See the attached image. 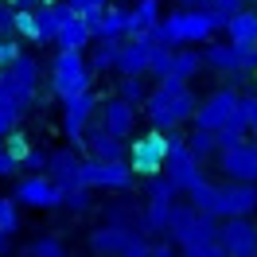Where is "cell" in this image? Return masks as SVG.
<instances>
[{
    "label": "cell",
    "mask_w": 257,
    "mask_h": 257,
    "mask_svg": "<svg viewBox=\"0 0 257 257\" xmlns=\"http://www.w3.org/2000/svg\"><path fill=\"white\" fill-rule=\"evenodd\" d=\"M141 109H145V117H148L152 128H179V125H187V121H195L199 97L191 94L187 78L168 74V78H156V86L148 90Z\"/></svg>",
    "instance_id": "6da1fadb"
},
{
    "label": "cell",
    "mask_w": 257,
    "mask_h": 257,
    "mask_svg": "<svg viewBox=\"0 0 257 257\" xmlns=\"http://www.w3.org/2000/svg\"><path fill=\"white\" fill-rule=\"evenodd\" d=\"M218 28H226V24L210 8H199V12L176 8L172 16H164L148 32V39L152 43H168V47H199V43H210V35L218 32Z\"/></svg>",
    "instance_id": "7a4b0ae2"
},
{
    "label": "cell",
    "mask_w": 257,
    "mask_h": 257,
    "mask_svg": "<svg viewBox=\"0 0 257 257\" xmlns=\"http://www.w3.org/2000/svg\"><path fill=\"white\" fill-rule=\"evenodd\" d=\"M187 137H179L176 128H152L145 137H137V141H128V168L137 172V176H160L164 168H168V156H172V148L183 145Z\"/></svg>",
    "instance_id": "3957f363"
},
{
    "label": "cell",
    "mask_w": 257,
    "mask_h": 257,
    "mask_svg": "<svg viewBox=\"0 0 257 257\" xmlns=\"http://www.w3.org/2000/svg\"><path fill=\"white\" fill-rule=\"evenodd\" d=\"M164 234L176 241L183 253H191V249L207 245V241H218V218H210V214H203V210H195L191 203H176Z\"/></svg>",
    "instance_id": "277c9868"
},
{
    "label": "cell",
    "mask_w": 257,
    "mask_h": 257,
    "mask_svg": "<svg viewBox=\"0 0 257 257\" xmlns=\"http://www.w3.org/2000/svg\"><path fill=\"white\" fill-rule=\"evenodd\" d=\"M94 86V70H90V59L86 51H55L51 59V90L59 97L82 94Z\"/></svg>",
    "instance_id": "5b68a950"
},
{
    "label": "cell",
    "mask_w": 257,
    "mask_h": 257,
    "mask_svg": "<svg viewBox=\"0 0 257 257\" xmlns=\"http://www.w3.org/2000/svg\"><path fill=\"white\" fill-rule=\"evenodd\" d=\"M0 90L28 113L35 94H39V59H35V55H20L16 63H8L0 70Z\"/></svg>",
    "instance_id": "8992f818"
},
{
    "label": "cell",
    "mask_w": 257,
    "mask_h": 257,
    "mask_svg": "<svg viewBox=\"0 0 257 257\" xmlns=\"http://www.w3.org/2000/svg\"><path fill=\"white\" fill-rule=\"evenodd\" d=\"M137 172L128 168V160H82L78 168V187H90V191H128L133 187Z\"/></svg>",
    "instance_id": "52a82bcc"
},
{
    "label": "cell",
    "mask_w": 257,
    "mask_h": 257,
    "mask_svg": "<svg viewBox=\"0 0 257 257\" xmlns=\"http://www.w3.org/2000/svg\"><path fill=\"white\" fill-rule=\"evenodd\" d=\"M203 63H207L214 74H226V78H230V74H245V70L257 66V43H234V39L207 43Z\"/></svg>",
    "instance_id": "ba28073f"
},
{
    "label": "cell",
    "mask_w": 257,
    "mask_h": 257,
    "mask_svg": "<svg viewBox=\"0 0 257 257\" xmlns=\"http://www.w3.org/2000/svg\"><path fill=\"white\" fill-rule=\"evenodd\" d=\"M179 187L172 183L168 172L148 179V207H145V234H164L168 230V218H172V207H176Z\"/></svg>",
    "instance_id": "9c48e42d"
},
{
    "label": "cell",
    "mask_w": 257,
    "mask_h": 257,
    "mask_svg": "<svg viewBox=\"0 0 257 257\" xmlns=\"http://www.w3.org/2000/svg\"><path fill=\"white\" fill-rule=\"evenodd\" d=\"M97 113V97L94 90H82V94H70L63 97V137L66 145H82V137H86V128H90V121H94Z\"/></svg>",
    "instance_id": "30bf717a"
},
{
    "label": "cell",
    "mask_w": 257,
    "mask_h": 257,
    "mask_svg": "<svg viewBox=\"0 0 257 257\" xmlns=\"http://www.w3.org/2000/svg\"><path fill=\"white\" fill-rule=\"evenodd\" d=\"M16 203L24 207H35V210H51V207H63V187L55 183L51 176L43 172H28V176L16 183Z\"/></svg>",
    "instance_id": "8fae6325"
},
{
    "label": "cell",
    "mask_w": 257,
    "mask_h": 257,
    "mask_svg": "<svg viewBox=\"0 0 257 257\" xmlns=\"http://www.w3.org/2000/svg\"><path fill=\"white\" fill-rule=\"evenodd\" d=\"M238 109H241V94H234V90H214L210 97H203V101H199V109H195V121H191V125L218 133V128H222Z\"/></svg>",
    "instance_id": "7c38bea8"
},
{
    "label": "cell",
    "mask_w": 257,
    "mask_h": 257,
    "mask_svg": "<svg viewBox=\"0 0 257 257\" xmlns=\"http://www.w3.org/2000/svg\"><path fill=\"white\" fill-rule=\"evenodd\" d=\"M218 168L226 179H241V183H257V145L241 141L234 148H218Z\"/></svg>",
    "instance_id": "4fadbf2b"
},
{
    "label": "cell",
    "mask_w": 257,
    "mask_h": 257,
    "mask_svg": "<svg viewBox=\"0 0 257 257\" xmlns=\"http://www.w3.org/2000/svg\"><path fill=\"white\" fill-rule=\"evenodd\" d=\"M218 241L230 257H257V226L249 218H222Z\"/></svg>",
    "instance_id": "5bb4252c"
},
{
    "label": "cell",
    "mask_w": 257,
    "mask_h": 257,
    "mask_svg": "<svg viewBox=\"0 0 257 257\" xmlns=\"http://www.w3.org/2000/svg\"><path fill=\"white\" fill-rule=\"evenodd\" d=\"M253 210H257V183H241V179L222 183L218 218H249Z\"/></svg>",
    "instance_id": "9a60e30c"
},
{
    "label": "cell",
    "mask_w": 257,
    "mask_h": 257,
    "mask_svg": "<svg viewBox=\"0 0 257 257\" xmlns=\"http://www.w3.org/2000/svg\"><path fill=\"white\" fill-rule=\"evenodd\" d=\"M137 109L141 105H133V101H125V97H105L101 105H97V113H101V125L109 128L113 137H121V141H128L133 133H137Z\"/></svg>",
    "instance_id": "2e32d148"
},
{
    "label": "cell",
    "mask_w": 257,
    "mask_h": 257,
    "mask_svg": "<svg viewBox=\"0 0 257 257\" xmlns=\"http://www.w3.org/2000/svg\"><path fill=\"white\" fill-rule=\"evenodd\" d=\"M164 172L172 176V183H176L179 191H191L199 179H207V176H203V160L187 148V141L172 148V156H168V168H164Z\"/></svg>",
    "instance_id": "e0dca14e"
},
{
    "label": "cell",
    "mask_w": 257,
    "mask_h": 257,
    "mask_svg": "<svg viewBox=\"0 0 257 257\" xmlns=\"http://www.w3.org/2000/svg\"><path fill=\"white\" fill-rule=\"evenodd\" d=\"M82 148H86L94 160H125V156H128V141L113 137V133L101 125V121L86 128V137H82Z\"/></svg>",
    "instance_id": "ac0fdd59"
},
{
    "label": "cell",
    "mask_w": 257,
    "mask_h": 257,
    "mask_svg": "<svg viewBox=\"0 0 257 257\" xmlns=\"http://www.w3.org/2000/svg\"><path fill=\"white\" fill-rule=\"evenodd\" d=\"M141 238L137 230H125V226H97L94 234H90V249H94L97 257H125V249L133 245V241Z\"/></svg>",
    "instance_id": "d6986e66"
},
{
    "label": "cell",
    "mask_w": 257,
    "mask_h": 257,
    "mask_svg": "<svg viewBox=\"0 0 257 257\" xmlns=\"http://www.w3.org/2000/svg\"><path fill=\"white\" fill-rule=\"evenodd\" d=\"M152 39L148 35H128V43H121V55H117V74H148V59H152Z\"/></svg>",
    "instance_id": "ffe728a7"
},
{
    "label": "cell",
    "mask_w": 257,
    "mask_h": 257,
    "mask_svg": "<svg viewBox=\"0 0 257 257\" xmlns=\"http://www.w3.org/2000/svg\"><path fill=\"white\" fill-rule=\"evenodd\" d=\"M70 16H78L66 0H55V4H39L35 8V32H39V43H55V35Z\"/></svg>",
    "instance_id": "44dd1931"
},
{
    "label": "cell",
    "mask_w": 257,
    "mask_h": 257,
    "mask_svg": "<svg viewBox=\"0 0 257 257\" xmlns=\"http://www.w3.org/2000/svg\"><path fill=\"white\" fill-rule=\"evenodd\" d=\"M90 28H94V39H125L128 35V8H117V4H105L101 12H94Z\"/></svg>",
    "instance_id": "7402d4cb"
},
{
    "label": "cell",
    "mask_w": 257,
    "mask_h": 257,
    "mask_svg": "<svg viewBox=\"0 0 257 257\" xmlns=\"http://www.w3.org/2000/svg\"><path fill=\"white\" fill-rule=\"evenodd\" d=\"M78 168H82V160L74 156V145H66V148H55L47 156V176L59 183V187H78Z\"/></svg>",
    "instance_id": "603a6c76"
},
{
    "label": "cell",
    "mask_w": 257,
    "mask_h": 257,
    "mask_svg": "<svg viewBox=\"0 0 257 257\" xmlns=\"http://www.w3.org/2000/svg\"><path fill=\"white\" fill-rule=\"evenodd\" d=\"M90 43H94V28H90L86 16H70L59 28V35H55V47L59 51H90Z\"/></svg>",
    "instance_id": "cb8c5ba5"
},
{
    "label": "cell",
    "mask_w": 257,
    "mask_h": 257,
    "mask_svg": "<svg viewBox=\"0 0 257 257\" xmlns=\"http://www.w3.org/2000/svg\"><path fill=\"white\" fill-rule=\"evenodd\" d=\"M160 0H133L128 8V35H148L160 24Z\"/></svg>",
    "instance_id": "d4e9b609"
},
{
    "label": "cell",
    "mask_w": 257,
    "mask_h": 257,
    "mask_svg": "<svg viewBox=\"0 0 257 257\" xmlns=\"http://www.w3.org/2000/svg\"><path fill=\"white\" fill-rule=\"evenodd\" d=\"M195 210H203L210 218H218V203H222V183H210V179H199L191 191H187Z\"/></svg>",
    "instance_id": "484cf974"
},
{
    "label": "cell",
    "mask_w": 257,
    "mask_h": 257,
    "mask_svg": "<svg viewBox=\"0 0 257 257\" xmlns=\"http://www.w3.org/2000/svg\"><path fill=\"white\" fill-rule=\"evenodd\" d=\"M117 55H121V39H94L90 43V70L94 74L117 70Z\"/></svg>",
    "instance_id": "4316f807"
},
{
    "label": "cell",
    "mask_w": 257,
    "mask_h": 257,
    "mask_svg": "<svg viewBox=\"0 0 257 257\" xmlns=\"http://www.w3.org/2000/svg\"><path fill=\"white\" fill-rule=\"evenodd\" d=\"M226 35L234 43H257V8H241L238 16H230Z\"/></svg>",
    "instance_id": "83f0119b"
},
{
    "label": "cell",
    "mask_w": 257,
    "mask_h": 257,
    "mask_svg": "<svg viewBox=\"0 0 257 257\" xmlns=\"http://www.w3.org/2000/svg\"><path fill=\"white\" fill-rule=\"evenodd\" d=\"M105 222L109 226H125V230H137V234H145V214L141 207H133V203H113L105 210Z\"/></svg>",
    "instance_id": "f1b7e54d"
},
{
    "label": "cell",
    "mask_w": 257,
    "mask_h": 257,
    "mask_svg": "<svg viewBox=\"0 0 257 257\" xmlns=\"http://www.w3.org/2000/svg\"><path fill=\"white\" fill-rule=\"evenodd\" d=\"M203 51L199 47H176V59H172V74L176 78H195L203 70Z\"/></svg>",
    "instance_id": "f546056e"
},
{
    "label": "cell",
    "mask_w": 257,
    "mask_h": 257,
    "mask_svg": "<svg viewBox=\"0 0 257 257\" xmlns=\"http://www.w3.org/2000/svg\"><path fill=\"white\" fill-rule=\"evenodd\" d=\"M245 133H249V121H245V113L238 109L222 128H218V133H214V137H218V148H234V145L245 141Z\"/></svg>",
    "instance_id": "4dcf8cb0"
},
{
    "label": "cell",
    "mask_w": 257,
    "mask_h": 257,
    "mask_svg": "<svg viewBox=\"0 0 257 257\" xmlns=\"http://www.w3.org/2000/svg\"><path fill=\"white\" fill-rule=\"evenodd\" d=\"M187 148H191L195 156H199V160L207 164L210 156L218 152V137H214L210 128H199V125H195V128H191V137H187Z\"/></svg>",
    "instance_id": "1f68e13d"
},
{
    "label": "cell",
    "mask_w": 257,
    "mask_h": 257,
    "mask_svg": "<svg viewBox=\"0 0 257 257\" xmlns=\"http://www.w3.org/2000/svg\"><path fill=\"white\" fill-rule=\"evenodd\" d=\"M117 97H125L133 105H145V97H148L145 74H125V78H117Z\"/></svg>",
    "instance_id": "d6a6232c"
},
{
    "label": "cell",
    "mask_w": 257,
    "mask_h": 257,
    "mask_svg": "<svg viewBox=\"0 0 257 257\" xmlns=\"http://www.w3.org/2000/svg\"><path fill=\"white\" fill-rule=\"evenodd\" d=\"M172 59H176V47L156 43V47H152V59H148V74H152V78H168V74H172Z\"/></svg>",
    "instance_id": "836d02e7"
},
{
    "label": "cell",
    "mask_w": 257,
    "mask_h": 257,
    "mask_svg": "<svg viewBox=\"0 0 257 257\" xmlns=\"http://www.w3.org/2000/svg\"><path fill=\"white\" fill-rule=\"evenodd\" d=\"M0 230H4V234H16V230H20V203H16V195H0Z\"/></svg>",
    "instance_id": "e575fe53"
},
{
    "label": "cell",
    "mask_w": 257,
    "mask_h": 257,
    "mask_svg": "<svg viewBox=\"0 0 257 257\" xmlns=\"http://www.w3.org/2000/svg\"><path fill=\"white\" fill-rule=\"evenodd\" d=\"M20 117H24V109H20L4 90H0V137H4V133H12V128L20 125Z\"/></svg>",
    "instance_id": "d590c367"
},
{
    "label": "cell",
    "mask_w": 257,
    "mask_h": 257,
    "mask_svg": "<svg viewBox=\"0 0 257 257\" xmlns=\"http://www.w3.org/2000/svg\"><path fill=\"white\" fill-rule=\"evenodd\" d=\"M28 257H66L63 241L51 238V234H43V238H35L32 245H28Z\"/></svg>",
    "instance_id": "8d00e7d4"
},
{
    "label": "cell",
    "mask_w": 257,
    "mask_h": 257,
    "mask_svg": "<svg viewBox=\"0 0 257 257\" xmlns=\"http://www.w3.org/2000/svg\"><path fill=\"white\" fill-rule=\"evenodd\" d=\"M63 207L70 210V214H86V210H90V187H66Z\"/></svg>",
    "instance_id": "74e56055"
},
{
    "label": "cell",
    "mask_w": 257,
    "mask_h": 257,
    "mask_svg": "<svg viewBox=\"0 0 257 257\" xmlns=\"http://www.w3.org/2000/svg\"><path fill=\"white\" fill-rule=\"evenodd\" d=\"M16 35H20V39H28V43H39L35 12H32V8H16Z\"/></svg>",
    "instance_id": "f35d334b"
},
{
    "label": "cell",
    "mask_w": 257,
    "mask_h": 257,
    "mask_svg": "<svg viewBox=\"0 0 257 257\" xmlns=\"http://www.w3.org/2000/svg\"><path fill=\"white\" fill-rule=\"evenodd\" d=\"M4 152L20 164L28 152H32V145H28V137H24V133H16V128H12V133H4Z\"/></svg>",
    "instance_id": "ab89813d"
},
{
    "label": "cell",
    "mask_w": 257,
    "mask_h": 257,
    "mask_svg": "<svg viewBox=\"0 0 257 257\" xmlns=\"http://www.w3.org/2000/svg\"><path fill=\"white\" fill-rule=\"evenodd\" d=\"M245 4H249V0H210V12L222 20V24H230V16H238Z\"/></svg>",
    "instance_id": "60d3db41"
},
{
    "label": "cell",
    "mask_w": 257,
    "mask_h": 257,
    "mask_svg": "<svg viewBox=\"0 0 257 257\" xmlns=\"http://www.w3.org/2000/svg\"><path fill=\"white\" fill-rule=\"evenodd\" d=\"M0 35H16V4L0 0Z\"/></svg>",
    "instance_id": "b9f144b4"
},
{
    "label": "cell",
    "mask_w": 257,
    "mask_h": 257,
    "mask_svg": "<svg viewBox=\"0 0 257 257\" xmlns=\"http://www.w3.org/2000/svg\"><path fill=\"white\" fill-rule=\"evenodd\" d=\"M47 156H51V152H43V148H32V152L20 160V168H24V172H43V168H47Z\"/></svg>",
    "instance_id": "7bdbcfd3"
},
{
    "label": "cell",
    "mask_w": 257,
    "mask_h": 257,
    "mask_svg": "<svg viewBox=\"0 0 257 257\" xmlns=\"http://www.w3.org/2000/svg\"><path fill=\"white\" fill-rule=\"evenodd\" d=\"M66 4H70V8L78 12V16H94V12H101V8L109 4V0H66Z\"/></svg>",
    "instance_id": "ee69618b"
},
{
    "label": "cell",
    "mask_w": 257,
    "mask_h": 257,
    "mask_svg": "<svg viewBox=\"0 0 257 257\" xmlns=\"http://www.w3.org/2000/svg\"><path fill=\"white\" fill-rule=\"evenodd\" d=\"M241 113H245V121H249V133L257 137V94L253 97H241Z\"/></svg>",
    "instance_id": "f6af8a7d"
},
{
    "label": "cell",
    "mask_w": 257,
    "mask_h": 257,
    "mask_svg": "<svg viewBox=\"0 0 257 257\" xmlns=\"http://www.w3.org/2000/svg\"><path fill=\"white\" fill-rule=\"evenodd\" d=\"M191 257H230L222 249V241H207V245H199V249H191Z\"/></svg>",
    "instance_id": "bcb514c9"
},
{
    "label": "cell",
    "mask_w": 257,
    "mask_h": 257,
    "mask_svg": "<svg viewBox=\"0 0 257 257\" xmlns=\"http://www.w3.org/2000/svg\"><path fill=\"white\" fill-rule=\"evenodd\" d=\"M176 8H187V12H199V8H210V0H176Z\"/></svg>",
    "instance_id": "7dc6e473"
},
{
    "label": "cell",
    "mask_w": 257,
    "mask_h": 257,
    "mask_svg": "<svg viewBox=\"0 0 257 257\" xmlns=\"http://www.w3.org/2000/svg\"><path fill=\"white\" fill-rule=\"evenodd\" d=\"M148 257H176V253H172V245H152V253H148Z\"/></svg>",
    "instance_id": "c3c4849f"
},
{
    "label": "cell",
    "mask_w": 257,
    "mask_h": 257,
    "mask_svg": "<svg viewBox=\"0 0 257 257\" xmlns=\"http://www.w3.org/2000/svg\"><path fill=\"white\" fill-rule=\"evenodd\" d=\"M8 4H16V8H32V4H43V0H8Z\"/></svg>",
    "instance_id": "681fc988"
},
{
    "label": "cell",
    "mask_w": 257,
    "mask_h": 257,
    "mask_svg": "<svg viewBox=\"0 0 257 257\" xmlns=\"http://www.w3.org/2000/svg\"><path fill=\"white\" fill-rule=\"evenodd\" d=\"M8 241H12V234H4V230H0V253L8 249Z\"/></svg>",
    "instance_id": "f907efd6"
},
{
    "label": "cell",
    "mask_w": 257,
    "mask_h": 257,
    "mask_svg": "<svg viewBox=\"0 0 257 257\" xmlns=\"http://www.w3.org/2000/svg\"><path fill=\"white\" fill-rule=\"evenodd\" d=\"M0 152H4V137H0Z\"/></svg>",
    "instance_id": "816d5d0a"
},
{
    "label": "cell",
    "mask_w": 257,
    "mask_h": 257,
    "mask_svg": "<svg viewBox=\"0 0 257 257\" xmlns=\"http://www.w3.org/2000/svg\"><path fill=\"white\" fill-rule=\"evenodd\" d=\"M0 70H4V63H0Z\"/></svg>",
    "instance_id": "f5cc1de1"
},
{
    "label": "cell",
    "mask_w": 257,
    "mask_h": 257,
    "mask_svg": "<svg viewBox=\"0 0 257 257\" xmlns=\"http://www.w3.org/2000/svg\"><path fill=\"white\" fill-rule=\"evenodd\" d=\"M183 257H191V253H183Z\"/></svg>",
    "instance_id": "db71d44e"
},
{
    "label": "cell",
    "mask_w": 257,
    "mask_h": 257,
    "mask_svg": "<svg viewBox=\"0 0 257 257\" xmlns=\"http://www.w3.org/2000/svg\"><path fill=\"white\" fill-rule=\"evenodd\" d=\"M253 8H257V0H253Z\"/></svg>",
    "instance_id": "11a10c76"
},
{
    "label": "cell",
    "mask_w": 257,
    "mask_h": 257,
    "mask_svg": "<svg viewBox=\"0 0 257 257\" xmlns=\"http://www.w3.org/2000/svg\"><path fill=\"white\" fill-rule=\"evenodd\" d=\"M253 145H257V141H253Z\"/></svg>",
    "instance_id": "9f6ffc18"
},
{
    "label": "cell",
    "mask_w": 257,
    "mask_h": 257,
    "mask_svg": "<svg viewBox=\"0 0 257 257\" xmlns=\"http://www.w3.org/2000/svg\"><path fill=\"white\" fill-rule=\"evenodd\" d=\"M253 74H257V70H253Z\"/></svg>",
    "instance_id": "6f0895ef"
}]
</instances>
